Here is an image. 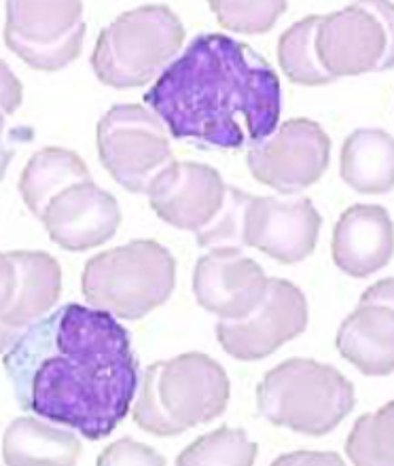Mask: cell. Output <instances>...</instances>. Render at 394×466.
I'll list each match as a JSON object with an SVG mask.
<instances>
[{
  "label": "cell",
  "mask_w": 394,
  "mask_h": 466,
  "mask_svg": "<svg viewBox=\"0 0 394 466\" xmlns=\"http://www.w3.org/2000/svg\"><path fill=\"white\" fill-rule=\"evenodd\" d=\"M3 362L24 410L89 441L117 429L138 388L130 333L113 314L79 303L35 322Z\"/></svg>",
  "instance_id": "obj_1"
},
{
  "label": "cell",
  "mask_w": 394,
  "mask_h": 466,
  "mask_svg": "<svg viewBox=\"0 0 394 466\" xmlns=\"http://www.w3.org/2000/svg\"><path fill=\"white\" fill-rule=\"evenodd\" d=\"M172 138L225 151L257 148L278 129L280 79L250 45L199 35L145 94Z\"/></svg>",
  "instance_id": "obj_2"
},
{
  "label": "cell",
  "mask_w": 394,
  "mask_h": 466,
  "mask_svg": "<svg viewBox=\"0 0 394 466\" xmlns=\"http://www.w3.org/2000/svg\"><path fill=\"white\" fill-rule=\"evenodd\" d=\"M229 394L227 373L215 359L185 352L146 367L132 418L148 435L177 437L223 416Z\"/></svg>",
  "instance_id": "obj_3"
},
{
  "label": "cell",
  "mask_w": 394,
  "mask_h": 466,
  "mask_svg": "<svg viewBox=\"0 0 394 466\" xmlns=\"http://www.w3.org/2000/svg\"><path fill=\"white\" fill-rule=\"evenodd\" d=\"M257 407L269 424L325 437L354 410V386L333 365L288 359L265 373Z\"/></svg>",
  "instance_id": "obj_4"
},
{
  "label": "cell",
  "mask_w": 394,
  "mask_h": 466,
  "mask_svg": "<svg viewBox=\"0 0 394 466\" xmlns=\"http://www.w3.org/2000/svg\"><path fill=\"white\" fill-rule=\"evenodd\" d=\"M81 284L92 308L115 319L140 320L170 299L177 261L155 239H134L89 258Z\"/></svg>",
  "instance_id": "obj_5"
},
{
  "label": "cell",
  "mask_w": 394,
  "mask_h": 466,
  "mask_svg": "<svg viewBox=\"0 0 394 466\" xmlns=\"http://www.w3.org/2000/svg\"><path fill=\"white\" fill-rule=\"evenodd\" d=\"M185 28L166 5H145L115 19L100 32L92 68L100 83L115 89L157 81L178 56Z\"/></svg>",
  "instance_id": "obj_6"
},
{
  "label": "cell",
  "mask_w": 394,
  "mask_h": 466,
  "mask_svg": "<svg viewBox=\"0 0 394 466\" xmlns=\"http://www.w3.org/2000/svg\"><path fill=\"white\" fill-rule=\"evenodd\" d=\"M108 174L130 193L146 196L155 180L177 164L166 123L140 105L113 106L96 129Z\"/></svg>",
  "instance_id": "obj_7"
},
{
  "label": "cell",
  "mask_w": 394,
  "mask_h": 466,
  "mask_svg": "<svg viewBox=\"0 0 394 466\" xmlns=\"http://www.w3.org/2000/svg\"><path fill=\"white\" fill-rule=\"evenodd\" d=\"M318 56L333 79L394 68V5L354 3L322 17Z\"/></svg>",
  "instance_id": "obj_8"
},
{
  "label": "cell",
  "mask_w": 394,
  "mask_h": 466,
  "mask_svg": "<svg viewBox=\"0 0 394 466\" xmlns=\"http://www.w3.org/2000/svg\"><path fill=\"white\" fill-rule=\"evenodd\" d=\"M86 38L81 3L6 5L5 43L30 68L62 70L81 54Z\"/></svg>",
  "instance_id": "obj_9"
},
{
  "label": "cell",
  "mask_w": 394,
  "mask_h": 466,
  "mask_svg": "<svg viewBox=\"0 0 394 466\" xmlns=\"http://www.w3.org/2000/svg\"><path fill=\"white\" fill-rule=\"evenodd\" d=\"M331 159V140L316 121L290 119L282 123L268 140L247 155L248 170L259 183L284 196H293L327 172Z\"/></svg>",
  "instance_id": "obj_10"
},
{
  "label": "cell",
  "mask_w": 394,
  "mask_h": 466,
  "mask_svg": "<svg viewBox=\"0 0 394 466\" xmlns=\"http://www.w3.org/2000/svg\"><path fill=\"white\" fill-rule=\"evenodd\" d=\"M308 301L299 287L269 278L268 293L253 314L240 320H218L217 338L237 360H259L308 329Z\"/></svg>",
  "instance_id": "obj_11"
},
{
  "label": "cell",
  "mask_w": 394,
  "mask_h": 466,
  "mask_svg": "<svg viewBox=\"0 0 394 466\" xmlns=\"http://www.w3.org/2000/svg\"><path fill=\"white\" fill-rule=\"evenodd\" d=\"M3 268V348L9 350L28 329L45 319L62 295V268L41 250H11Z\"/></svg>",
  "instance_id": "obj_12"
},
{
  "label": "cell",
  "mask_w": 394,
  "mask_h": 466,
  "mask_svg": "<svg viewBox=\"0 0 394 466\" xmlns=\"http://www.w3.org/2000/svg\"><path fill=\"white\" fill-rule=\"evenodd\" d=\"M268 284L269 278L261 265L237 248L210 250L193 271L197 303L221 320H240L253 314L268 293Z\"/></svg>",
  "instance_id": "obj_13"
},
{
  "label": "cell",
  "mask_w": 394,
  "mask_h": 466,
  "mask_svg": "<svg viewBox=\"0 0 394 466\" xmlns=\"http://www.w3.org/2000/svg\"><path fill=\"white\" fill-rule=\"evenodd\" d=\"M322 218L309 198L278 199L253 196L247 217V246L278 263L308 258L318 242Z\"/></svg>",
  "instance_id": "obj_14"
},
{
  "label": "cell",
  "mask_w": 394,
  "mask_h": 466,
  "mask_svg": "<svg viewBox=\"0 0 394 466\" xmlns=\"http://www.w3.org/2000/svg\"><path fill=\"white\" fill-rule=\"evenodd\" d=\"M335 346L360 373H394V278L365 290L359 308L341 322Z\"/></svg>",
  "instance_id": "obj_15"
},
{
  "label": "cell",
  "mask_w": 394,
  "mask_h": 466,
  "mask_svg": "<svg viewBox=\"0 0 394 466\" xmlns=\"http://www.w3.org/2000/svg\"><path fill=\"white\" fill-rule=\"evenodd\" d=\"M227 185L215 167L177 161L148 189V202L161 221L197 233L221 210Z\"/></svg>",
  "instance_id": "obj_16"
},
{
  "label": "cell",
  "mask_w": 394,
  "mask_h": 466,
  "mask_svg": "<svg viewBox=\"0 0 394 466\" xmlns=\"http://www.w3.org/2000/svg\"><path fill=\"white\" fill-rule=\"evenodd\" d=\"M51 242L83 252L108 242L121 225V208L113 193L94 183L68 187L47 206L43 217Z\"/></svg>",
  "instance_id": "obj_17"
},
{
  "label": "cell",
  "mask_w": 394,
  "mask_h": 466,
  "mask_svg": "<svg viewBox=\"0 0 394 466\" xmlns=\"http://www.w3.org/2000/svg\"><path fill=\"white\" fill-rule=\"evenodd\" d=\"M333 261L344 274L367 278L386 268L394 255V225L389 210L357 204L339 217L331 242Z\"/></svg>",
  "instance_id": "obj_18"
},
{
  "label": "cell",
  "mask_w": 394,
  "mask_h": 466,
  "mask_svg": "<svg viewBox=\"0 0 394 466\" xmlns=\"http://www.w3.org/2000/svg\"><path fill=\"white\" fill-rule=\"evenodd\" d=\"M45 420V418H43ZM17 418L13 420L3 437L5 464H49L73 466L81 456V441L75 432L60 429L47 420Z\"/></svg>",
  "instance_id": "obj_19"
},
{
  "label": "cell",
  "mask_w": 394,
  "mask_h": 466,
  "mask_svg": "<svg viewBox=\"0 0 394 466\" xmlns=\"http://www.w3.org/2000/svg\"><path fill=\"white\" fill-rule=\"evenodd\" d=\"M339 172L348 187L365 196L394 189V138L384 129H357L341 147Z\"/></svg>",
  "instance_id": "obj_20"
},
{
  "label": "cell",
  "mask_w": 394,
  "mask_h": 466,
  "mask_svg": "<svg viewBox=\"0 0 394 466\" xmlns=\"http://www.w3.org/2000/svg\"><path fill=\"white\" fill-rule=\"evenodd\" d=\"M92 183L86 161L79 155L60 147H47L35 153L19 177V193L38 221L45 210L68 187Z\"/></svg>",
  "instance_id": "obj_21"
},
{
  "label": "cell",
  "mask_w": 394,
  "mask_h": 466,
  "mask_svg": "<svg viewBox=\"0 0 394 466\" xmlns=\"http://www.w3.org/2000/svg\"><path fill=\"white\" fill-rule=\"evenodd\" d=\"M320 15H309L284 30L278 41V62L282 73L297 86L318 87L335 81L322 66L318 56Z\"/></svg>",
  "instance_id": "obj_22"
},
{
  "label": "cell",
  "mask_w": 394,
  "mask_h": 466,
  "mask_svg": "<svg viewBox=\"0 0 394 466\" xmlns=\"http://www.w3.org/2000/svg\"><path fill=\"white\" fill-rule=\"evenodd\" d=\"M346 454L357 466H394V400L357 420Z\"/></svg>",
  "instance_id": "obj_23"
},
{
  "label": "cell",
  "mask_w": 394,
  "mask_h": 466,
  "mask_svg": "<svg viewBox=\"0 0 394 466\" xmlns=\"http://www.w3.org/2000/svg\"><path fill=\"white\" fill-rule=\"evenodd\" d=\"M257 443L248 439L242 429L212 431L210 435L199 437L197 441L187 445L183 454L177 458L178 466H206V464H236L253 466L257 461Z\"/></svg>",
  "instance_id": "obj_24"
},
{
  "label": "cell",
  "mask_w": 394,
  "mask_h": 466,
  "mask_svg": "<svg viewBox=\"0 0 394 466\" xmlns=\"http://www.w3.org/2000/svg\"><path fill=\"white\" fill-rule=\"evenodd\" d=\"M250 199H253L250 193H244L236 189V187H227L221 210L217 212V217L204 229L196 233L197 244L210 250H242L247 246V217Z\"/></svg>",
  "instance_id": "obj_25"
},
{
  "label": "cell",
  "mask_w": 394,
  "mask_h": 466,
  "mask_svg": "<svg viewBox=\"0 0 394 466\" xmlns=\"http://www.w3.org/2000/svg\"><path fill=\"white\" fill-rule=\"evenodd\" d=\"M210 9L223 28L240 35H265L287 11V3H231V0H212Z\"/></svg>",
  "instance_id": "obj_26"
},
{
  "label": "cell",
  "mask_w": 394,
  "mask_h": 466,
  "mask_svg": "<svg viewBox=\"0 0 394 466\" xmlns=\"http://www.w3.org/2000/svg\"><path fill=\"white\" fill-rule=\"evenodd\" d=\"M126 464L164 466L166 458L157 454L153 448H148V445L134 441L130 437L119 439V441L108 445L98 458V466H126Z\"/></svg>",
  "instance_id": "obj_27"
},
{
  "label": "cell",
  "mask_w": 394,
  "mask_h": 466,
  "mask_svg": "<svg viewBox=\"0 0 394 466\" xmlns=\"http://www.w3.org/2000/svg\"><path fill=\"white\" fill-rule=\"evenodd\" d=\"M284 466V464H344L339 456H335L328 451H295V454H284L280 458H276L274 466Z\"/></svg>",
  "instance_id": "obj_28"
},
{
  "label": "cell",
  "mask_w": 394,
  "mask_h": 466,
  "mask_svg": "<svg viewBox=\"0 0 394 466\" xmlns=\"http://www.w3.org/2000/svg\"><path fill=\"white\" fill-rule=\"evenodd\" d=\"M3 75H5V105H3V108H5V113H13L15 111V106L19 105V96H11V86L15 87V89H19V86H17V81L13 79V75L9 73V70H6V66H3Z\"/></svg>",
  "instance_id": "obj_29"
}]
</instances>
